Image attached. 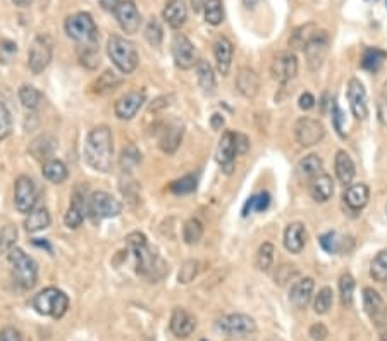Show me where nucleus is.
<instances>
[{
    "instance_id": "nucleus-50",
    "label": "nucleus",
    "mask_w": 387,
    "mask_h": 341,
    "mask_svg": "<svg viewBox=\"0 0 387 341\" xmlns=\"http://www.w3.org/2000/svg\"><path fill=\"white\" fill-rule=\"evenodd\" d=\"M198 270H200L198 261H186L183 265H181L179 276H177L179 277V283H183V285L191 283V281L198 276Z\"/></svg>"
},
{
    "instance_id": "nucleus-20",
    "label": "nucleus",
    "mask_w": 387,
    "mask_h": 341,
    "mask_svg": "<svg viewBox=\"0 0 387 341\" xmlns=\"http://www.w3.org/2000/svg\"><path fill=\"white\" fill-rule=\"evenodd\" d=\"M162 18L171 26L172 30H179L186 25L188 19V7L184 0H167L165 2L164 11H162Z\"/></svg>"
},
{
    "instance_id": "nucleus-24",
    "label": "nucleus",
    "mask_w": 387,
    "mask_h": 341,
    "mask_svg": "<svg viewBox=\"0 0 387 341\" xmlns=\"http://www.w3.org/2000/svg\"><path fill=\"white\" fill-rule=\"evenodd\" d=\"M236 88L246 99H254L260 90V78L251 68H241L236 74Z\"/></svg>"
},
{
    "instance_id": "nucleus-3",
    "label": "nucleus",
    "mask_w": 387,
    "mask_h": 341,
    "mask_svg": "<svg viewBox=\"0 0 387 341\" xmlns=\"http://www.w3.org/2000/svg\"><path fill=\"white\" fill-rule=\"evenodd\" d=\"M64 30L67 37L81 47L97 45L98 42V28L95 25L93 16L90 13H76L66 19Z\"/></svg>"
},
{
    "instance_id": "nucleus-56",
    "label": "nucleus",
    "mask_w": 387,
    "mask_h": 341,
    "mask_svg": "<svg viewBox=\"0 0 387 341\" xmlns=\"http://www.w3.org/2000/svg\"><path fill=\"white\" fill-rule=\"evenodd\" d=\"M0 341H23V336L16 328H4L0 331Z\"/></svg>"
},
{
    "instance_id": "nucleus-13",
    "label": "nucleus",
    "mask_w": 387,
    "mask_h": 341,
    "mask_svg": "<svg viewBox=\"0 0 387 341\" xmlns=\"http://www.w3.org/2000/svg\"><path fill=\"white\" fill-rule=\"evenodd\" d=\"M270 71L278 83H290L296 74H298V59H296L293 52H280L272 61Z\"/></svg>"
},
{
    "instance_id": "nucleus-2",
    "label": "nucleus",
    "mask_w": 387,
    "mask_h": 341,
    "mask_svg": "<svg viewBox=\"0 0 387 341\" xmlns=\"http://www.w3.org/2000/svg\"><path fill=\"white\" fill-rule=\"evenodd\" d=\"M107 54L110 61L116 64V68L124 74H131L140 62L134 43L119 37V35H112L107 40Z\"/></svg>"
},
{
    "instance_id": "nucleus-37",
    "label": "nucleus",
    "mask_w": 387,
    "mask_h": 341,
    "mask_svg": "<svg viewBox=\"0 0 387 341\" xmlns=\"http://www.w3.org/2000/svg\"><path fill=\"white\" fill-rule=\"evenodd\" d=\"M318 28L314 25V23H308V25H303L299 26V28H296L293 33H291V38H290V45L293 47V49H299L303 50L305 49L306 42L310 40L311 37H314L315 33H317Z\"/></svg>"
},
{
    "instance_id": "nucleus-4",
    "label": "nucleus",
    "mask_w": 387,
    "mask_h": 341,
    "mask_svg": "<svg viewBox=\"0 0 387 341\" xmlns=\"http://www.w3.org/2000/svg\"><path fill=\"white\" fill-rule=\"evenodd\" d=\"M126 245L131 250L134 258H136V270L141 276L157 280V257L150 252L147 237L143 233H131L126 238Z\"/></svg>"
},
{
    "instance_id": "nucleus-9",
    "label": "nucleus",
    "mask_w": 387,
    "mask_h": 341,
    "mask_svg": "<svg viewBox=\"0 0 387 341\" xmlns=\"http://www.w3.org/2000/svg\"><path fill=\"white\" fill-rule=\"evenodd\" d=\"M306 57V64L310 71H318L322 68L323 61H326L327 54H329V35L326 31L318 30L310 40L306 42L305 49H303Z\"/></svg>"
},
{
    "instance_id": "nucleus-44",
    "label": "nucleus",
    "mask_w": 387,
    "mask_h": 341,
    "mask_svg": "<svg viewBox=\"0 0 387 341\" xmlns=\"http://www.w3.org/2000/svg\"><path fill=\"white\" fill-rule=\"evenodd\" d=\"M203 237V225H201L200 219H189L186 225L183 227V238L188 245H196Z\"/></svg>"
},
{
    "instance_id": "nucleus-17",
    "label": "nucleus",
    "mask_w": 387,
    "mask_h": 341,
    "mask_svg": "<svg viewBox=\"0 0 387 341\" xmlns=\"http://www.w3.org/2000/svg\"><path fill=\"white\" fill-rule=\"evenodd\" d=\"M145 100H147V93H145L143 90H134V92L126 93V95H122L121 99L116 102V107H114L116 116L122 121L133 119L138 114V111L141 109V105L145 104Z\"/></svg>"
},
{
    "instance_id": "nucleus-41",
    "label": "nucleus",
    "mask_w": 387,
    "mask_h": 341,
    "mask_svg": "<svg viewBox=\"0 0 387 341\" xmlns=\"http://www.w3.org/2000/svg\"><path fill=\"white\" fill-rule=\"evenodd\" d=\"M270 193L268 191H262V193H256L254 197L246 200L243 207V215H248L251 213H263V210L268 209L270 205Z\"/></svg>"
},
{
    "instance_id": "nucleus-6",
    "label": "nucleus",
    "mask_w": 387,
    "mask_h": 341,
    "mask_svg": "<svg viewBox=\"0 0 387 341\" xmlns=\"http://www.w3.org/2000/svg\"><path fill=\"white\" fill-rule=\"evenodd\" d=\"M33 309L42 316L62 319L69 309V299L57 288H45L33 297Z\"/></svg>"
},
{
    "instance_id": "nucleus-28",
    "label": "nucleus",
    "mask_w": 387,
    "mask_h": 341,
    "mask_svg": "<svg viewBox=\"0 0 387 341\" xmlns=\"http://www.w3.org/2000/svg\"><path fill=\"white\" fill-rule=\"evenodd\" d=\"M55 148H57V140L50 135H42L31 142L28 150H30V154L37 160H43V162H47V160H50V157L54 155Z\"/></svg>"
},
{
    "instance_id": "nucleus-22",
    "label": "nucleus",
    "mask_w": 387,
    "mask_h": 341,
    "mask_svg": "<svg viewBox=\"0 0 387 341\" xmlns=\"http://www.w3.org/2000/svg\"><path fill=\"white\" fill-rule=\"evenodd\" d=\"M314 288L315 283L311 277H303V280L296 281V283L291 286L290 292V301L293 304V307L298 309V311L306 309L311 300V295H314Z\"/></svg>"
},
{
    "instance_id": "nucleus-58",
    "label": "nucleus",
    "mask_w": 387,
    "mask_h": 341,
    "mask_svg": "<svg viewBox=\"0 0 387 341\" xmlns=\"http://www.w3.org/2000/svg\"><path fill=\"white\" fill-rule=\"evenodd\" d=\"M122 0H98V4H100V7L104 11H110V13H114L116 11V7L119 6Z\"/></svg>"
},
{
    "instance_id": "nucleus-54",
    "label": "nucleus",
    "mask_w": 387,
    "mask_h": 341,
    "mask_svg": "<svg viewBox=\"0 0 387 341\" xmlns=\"http://www.w3.org/2000/svg\"><path fill=\"white\" fill-rule=\"evenodd\" d=\"M234 147L238 155L246 154L248 148H250V140H248V136L243 135V133H234Z\"/></svg>"
},
{
    "instance_id": "nucleus-55",
    "label": "nucleus",
    "mask_w": 387,
    "mask_h": 341,
    "mask_svg": "<svg viewBox=\"0 0 387 341\" xmlns=\"http://www.w3.org/2000/svg\"><path fill=\"white\" fill-rule=\"evenodd\" d=\"M310 336L315 341H323L329 336V331H327V328L322 323H317L310 328Z\"/></svg>"
},
{
    "instance_id": "nucleus-36",
    "label": "nucleus",
    "mask_w": 387,
    "mask_h": 341,
    "mask_svg": "<svg viewBox=\"0 0 387 341\" xmlns=\"http://www.w3.org/2000/svg\"><path fill=\"white\" fill-rule=\"evenodd\" d=\"M323 171V162L317 154H310L303 157L298 164V172L306 179H314L315 176L322 174Z\"/></svg>"
},
{
    "instance_id": "nucleus-61",
    "label": "nucleus",
    "mask_w": 387,
    "mask_h": 341,
    "mask_svg": "<svg viewBox=\"0 0 387 341\" xmlns=\"http://www.w3.org/2000/svg\"><path fill=\"white\" fill-rule=\"evenodd\" d=\"M33 245H35V246H40V249H47V252L52 253V246H50V243L47 241V240H43V241H40V240H33Z\"/></svg>"
},
{
    "instance_id": "nucleus-59",
    "label": "nucleus",
    "mask_w": 387,
    "mask_h": 341,
    "mask_svg": "<svg viewBox=\"0 0 387 341\" xmlns=\"http://www.w3.org/2000/svg\"><path fill=\"white\" fill-rule=\"evenodd\" d=\"M210 124L214 129H220L224 126V117L220 116V114H214V116L210 117Z\"/></svg>"
},
{
    "instance_id": "nucleus-15",
    "label": "nucleus",
    "mask_w": 387,
    "mask_h": 341,
    "mask_svg": "<svg viewBox=\"0 0 387 341\" xmlns=\"http://www.w3.org/2000/svg\"><path fill=\"white\" fill-rule=\"evenodd\" d=\"M114 16H116L117 25L121 26L124 33H138L141 26V14L133 0H122L119 6L116 7V11H114Z\"/></svg>"
},
{
    "instance_id": "nucleus-29",
    "label": "nucleus",
    "mask_w": 387,
    "mask_h": 341,
    "mask_svg": "<svg viewBox=\"0 0 387 341\" xmlns=\"http://www.w3.org/2000/svg\"><path fill=\"white\" fill-rule=\"evenodd\" d=\"M334 167L335 176L339 178V181H341L343 185H351L355 174H357V167H355L353 159H351L345 150H339L338 154H335Z\"/></svg>"
},
{
    "instance_id": "nucleus-21",
    "label": "nucleus",
    "mask_w": 387,
    "mask_h": 341,
    "mask_svg": "<svg viewBox=\"0 0 387 341\" xmlns=\"http://www.w3.org/2000/svg\"><path fill=\"white\" fill-rule=\"evenodd\" d=\"M195 328L196 321L191 313L179 307L174 309L171 316V331L174 336H177V338H188V336L193 335Z\"/></svg>"
},
{
    "instance_id": "nucleus-43",
    "label": "nucleus",
    "mask_w": 387,
    "mask_h": 341,
    "mask_svg": "<svg viewBox=\"0 0 387 341\" xmlns=\"http://www.w3.org/2000/svg\"><path fill=\"white\" fill-rule=\"evenodd\" d=\"M339 293H341L343 307H351L355 295V277L350 273H345L339 280Z\"/></svg>"
},
{
    "instance_id": "nucleus-42",
    "label": "nucleus",
    "mask_w": 387,
    "mask_h": 341,
    "mask_svg": "<svg viewBox=\"0 0 387 341\" xmlns=\"http://www.w3.org/2000/svg\"><path fill=\"white\" fill-rule=\"evenodd\" d=\"M18 241V227L14 225H6L0 229V256H9V252L16 249Z\"/></svg>"
},
{
    "instance_id": "nucleus-49",
    "label": "nucleus",
    "mask_w": 387,
    "mask_h": 341,
    "mask_svg": "<svg viewBox=\"0 0 387 341\" xmlns=\"http://www.w3.org/2000/svg\"><path fill=\"white\" fill-rule=\"evenodd\" d=\"M333 300H334V293L331 288H322L321 292H318V295L315 297V312L317 313H327L329 312V309L333 307Z\"/></svg>"
},
{
    "instance_id": "nucleus-27",
    "label": "nucleus",
    "mask_w": 387,
    "mask_h": 341,
    "mask_svg": "<svg viewBox=\"0 0 387 341\" xmlns=\"http://www.w3.org/2000/svg\"><path fill=\"white\" fill-rule=\"evenodd\" d=\"M333 193L334 181L329 174L322 172V174L310 179V195L315 202H327L329 198H333Z\"/></svg>"
},
{
    "instance_id": "nucleus-26",
    "label": "nucleus",
    "mask_w": 387,
    "mask_h": 341,
    "mask_svg": "<svg viewBox=\"0 0 387 341\" xmlns=\"http://www.w3.org/2000/svg\"><path fill=\"white\" fill-rule=\"evenodd\" d=\"M183 124L179 123H169L167 126H164V129L160 131V138H159V145L162 150L165 154H174L179 147L181 140H183Z\"/></svg>"
},
{
    "instance_id": "nucleus-19",
    "label": "nucleus",
    "mask_w": 387,
    "mask_h": 341,
    "mask_svg": "<svg viewBox=\"0 0 387 341\" xmlns=\"http://www.w3.org/2000/svg\"><path fill=\"white\" fill-rule=\"evenodd\" d=\"M86 202H88V197H85V193H81L76 188L73 193L69 209H67V213L64 215V225L69 227V229H78V227L81 226V222L85 221Z\"/></svg>"
},
{
    "instance_id": "nucleus-16",
    "label": "nucleus",
    "mask_w": 387,
    "mask_h": 341,
    "mask_svg": "<svg viewBox=\"0 0 387 341\" xmlns=\"http://www.w3.org/2000/svg\"><path fill=\"white\" fill-rule=\"evenodd\" d=\"M347 102L353 116L358 121H365L369 117V100H367V90L360 80L353 78L347 83Z\"/></svg>"
},
{
    "instance_id": "nucleus-64",
    "label": "nucleus",
    "mask_w": 387,
    "mask_h": 341,
    "mask_svg": "<svg viewBox=\"0 0 387 341\" xmlns=\"http://www.w3.org/2000/svg\"><path fill=\"white\" fill-rule=\"evenodd\" d=\"M201 341H207V340H201Z\"/></svg>"
},
{
    "instance_id": "nucleus-63",
    "label": "nucleus",
    "mask_w": 387,
    "mask_h": 341,
    "mask_svg": "<svg viewBox=\"0 0 387 341\" xmlns=\"http://www.w3.org/2000/svg\"><path fill=\"white\" fill-rule=\"evenodd\" d=\"M381 341H387V335H382L381 336Z\"/></svg>"
},
{
    "instance_id": "nucleus-48",
    "label": "nucleus",
    "mask_w": 387,
    "mask_h": 341,
    "mask_svg": "<svg viewBox=\"0 0 387 341\" xmlns=\"http://www.w3.org/2000/svg\"><path fill=\"white\" fill-rule=\"evenodd\" d=\"M140 162H141V154L138 152V148L134 147V145H129L128 148H124V150H122V155H121L122 171L129 172L134 166H138Z\"/></svg>"
},
{
    "instance_id": "nucleus-45",
    "label": "nucleus",
    "mask_w": 387,
    "mask_h": 341,
    "mask_svg": "<svg viewBox=\"0 0 387 341\" xmlns=\"http://www.w3.org/2000/svg\"><path fill=\"white\" fill-rule=\"evenodd\" d=\"M196 185H198V179H196L193 174H188V176H183L181 179L172 181L171 185H169V191L174 195H188L196 190Z\"/></svg>"
},
{
    "instance_id": "nucleus-47",
    "label": "nucleus",
    "mask_w": 387,
    "mask_h": 341,
    "mask_svg": "<svg viewBox=\"0 0 387 341\" xmlns=\"http://www.w3.org/2000/svg\"><path fill=\"white\" fill-rule=\"evenodd\" d=\"M272 262H274V245L263 243L258 249V253H256V268L267 273L272 268Z\"/></svg>"
},
{
    "instance_id": "nucleus-39",
    "label": "nucleus",
    "mask_w": 387,
    "mask_h": 341,
    "mask_svg": "<svg viewBox=\"0 0 387 341\" xmlns=\"http://www.w3.org/2000/svg\"><path fill=\"white\" fill-rule=\"evenodd\" d=\"M205 21L212 26H219L224 21L222 0H207L203 6Z\"/></svg>"
},
{
    "instance_id": "nucleus-32",
    "label": "nucleus",
    "mask_w": 387,
    "mask_h": 341,
    "mask_svg": "<svg viewBox=\"0 0 387 341\" xmlns=\"http://www.w3.org/2000/svg\"><path fill=\"white\" fill-rule=\"evenodd\" d=\"M387 59L386 50L379 49V47H369L365 49L362 56V68L369 73H377L382 68L384 61Z\"/></svg>"
},
{
    "instance_id": "nucleus-53",
    "label": "nucleus",
    "mask_w": 387,
    "mask_h": 341,
    "mask_svg": "<svg viewBox=\"0 0 387 341\" xmlns=\"http://www.w3.org/2000/svg\"><path fill=\"white\" fill-rule=\"evenodd\" d=\"M343 119H345V117H343V111L339 109L338 102L333 100V124H334V129L338 131L339 136H343V138H345L346 135H345V129H343Z\"/></svg>"
},
{
    "instance_id": "nucleus-8",
    "label": "nucleus",
    "mask_w": 387,
    "mask_h": 341,
    "mask_svg": "<svg viewBox=\"0 0 387 341\" xmlns=\"http://www.w3.org/2000/svg\"><path fill=\"white\" fill-rule=\"evenodd\" d=\"M52 40L49 35H38L35 40L31 42L30 52H28V66H30L31 73L40 74L49 68L50 61H52Z\"/></svg>"
},
{
    "instance_id": "nucleus-25",
    "label": "nucleus",
    "mask_w": 387,
    "mask_h": 341,
    "mask_svg": "<svg viewBox=\"0 0 387 341\" xmlns=\"http://www.w3.org/2000/svg\"><path fill=\"white\" fill-rule=\"evenodd\" d=\"M232 54H234V47H232L231 40L227 37H219L214 43V56L217 62V69L220 74H226L231 69L232 62Z\"/></svg>"
},
{
    "instance_id": "nucleus-5",
    "label": "nucleus",
    "mask_w": 387,
    "mask_h": 341,
    "mask_svg": "<svg viewBox=\"0 0 387 341\" xmlns=\"http://www.w3.org/2000/svg\"><path fill=\"white\" fill-rule=\"evenodd\" d=\"M9 264L13 270L16 285L21 289H31L37 285L38 268L37 262L30 256H26L21 249H13L9 252Z\"/></svg>"
},
{
    "instance_id": "nucleus-40",
    "label": "nucleus",
    "mask_w": 387,
    "mask_h": 341,
    "mask_svg": "<svg viewBox=\"0 0 387 341\" xmlns=\"http://www.w3.org/2000/svg\"><path fill=\"white\" fill-rule=\"evenodd\" d=\"M370 276L377 283H386L387 281V249L381 250L374 257L372 264H370Z\"/></svg>"
},
{
    "instance_id": "nucleus-12",
    "label": "nucleus",
    "mask_w": 387,
    "mask_h": 341,
    "mask_svg": "<svg viewBox=\"0 0 387 341\" xmlns=\"http://www.w3.org/2000/svg\"><path fill=\"white\" fill-rule=\"evenodd\" d=\"M217 328L229 336H248L256 331V323L246 313H229L219 319Z\"/></svg>"
},
{
    "instance_id": "nucleus-30",
    "label": "nucleus",
    "mask_w": 387,
    "mask_h": 341,
    "mask_svg": "<svg viewBox=\"0 0 387 341\" xmlns=\"http://www.w3.org/2000/svg\"><path fill=\"white\" fill-rule=\"evenodd\" d=\"M370 190L365 183H357V185L347 186L345 193V202L351 210H362L369 203Z\"/></svg>"
},
{
    "instance_id": "nucleus-1",
    "label": "nucleus",
    "mask_w": 387,
    "mask_h": 341,
    "mask_svg": "<svg viewBox=\"0 0 387 341\" xmlns=\"http://www.w3.org/2000/svg\"><path fill=\"white\" fill-rule=\"evenodd\" d=\"M112 157L114 138L110 128L105 126V124L93 128L92 131L88 133V136H86L85 143L86 164H88L93 171L109 172L110 167H112Z\"/></svg>"
},
{
    "instance_id": "nucleus-18",
    "label": "nucleus",
    "mask_w": 387,
    "mask_h": 341,
    "mask_svg": "<svg viewBox=\"0 0 387 341\" xmlns=\"http://www.w3.org/2000/svg\"><path fill=\"white\" fill-rule=\"evenodd\" d=\"M236 147H234V133L226 131L220 138L219 147H217L215 159L219 162V166L222 167V171L226 174H231L234 171V162H236Z\"/></svg>"
},
{
    "instance_id": "nucleus-46",
    "label": "nucleus",
    "mask_w": 387,
    "mask_h": 341,
    "mask_svg": "<svg viewBox=\"0 0 387 341\" xmlns=\"http://www.w3.org/2000/svg\"><path fill=\"white\" fill-rule=\"evenodd\" d=\"M145 40L152 47H159L164 40V30H162L160 21L157 18H150L147 26H145Z\"/></svg>"
},
{
    "instance_id": "nucleus-10",
    "label": "nucleus",
    "mask_w": 387,
    "mask_h": 341,
    "mask_svg": "<svg viewBox=\"0 0 387 341\" xmlns=\"http://www.w3.org/2000/svg\"><path fill=\"white\" fill-rule=\"evenodd\" d=\"M38 200L37 186L30 176H19L14 183V203L21 214H30Z\"/></svg>"
},
{
    "instance_id": "nucleus-14",
    "label": "nucleus",
    "mask_w": 387,
    "mask_h": 341,
    "mask_svg": "<svg viewBox=\"0 0 387 341\" xmlns=\"http://www.w3.org/2000/svg\"><path fill=\"white\" fill-rule=\"evenodd\" d=\"M172 57L174 62L179 69H191L193 66H196V54L195 47L189 42L186 35L177 33L172 38Z\"/></svg>"
},
{
    "instance_id": "nucleus-31",
    "label": "nucleus",
    "mask_w": 387,
    "mask_h": 341,
    "mask_svg": "<svg viewBox=\"0 0 387 341\" xmlns=\"http://www.w3.org/2000/svg\"><path fill=\"white\" fill-rule=\"evenodd\" d=\"M196 80H198L200 88L203 90L205 93L212 95L215 92V74L212 66L208 64L207 61H196Z\"/></svg>"
},
{
    "instance_id": "nucleus-35",
    "label": "nucleus",
    "mask_w": 387,
    "mask_h": 341,
    "mask_svg": "<svg viewBox=\"0 0 387 341\" xmlns=\"http://www.w3.org/2000/svg\"><path fill=\"white\" fill-rule=\"evenodd\" d=\"M318 241H321V246L327 253H345L347 252L346 243L350 241V238L339 237L335 231H329V233H323L318 238Z\"/></svg>"
},
{
    "instance_id": "nucleus-52",
    "label": "nucleus",
    "mask_w": 387,
    "mask_h": 341,
    "mask_svg": "<svg viewBox=\"0 0 387 341\" xmlns=\"http://www.w3.org/2000/svg\"><path fill=\"white\" fill-rule=\"evenodd\" d=\"M377 117H379V121H381L382 126L387 128V81L384 85H382L381 93H379Z\"/></svg>"
},
{
    "instance_id": "nucleus-7",
    "label": "nucleus",
    "mask_w": 387,
    "mask_h": 341,
    "mask_svg": "<svg viewBox=\"0 0 387 341\" xmlns=\"http://www.w3.org/2000/svg\"><path fill=\"white\" fill-rule=\"evenodd\" d=\"M122 210L121 202L114 198L107 191H93L86 202V214L93 221H102V219H110L119 215Z\"/></svg>"
},
{
    "instance_id": "nucleus-57",
    "label": "nucleus",
    "mask_w": 387,
    "mask_h": 341,
    "mask_svg": "<svg viewBox=\"0 0 387 341\" xmlns=\"http://www.w3.org/2000/svg\"><path fill=\"white\" fill-rule=\"evenodd\" d=\"M315 107V99L311 93H302V97H299V109L302 111H311V109Z\"/></svg>"
},
{
    "instance_id": "nucleus-38",
    "label": "nucleus",
    "mask_w": 387,
    "mask_h": 341,
    "mask_svg": "<svg viewBox=\"0 0 387 341\" xmlns=\"http://www.w3.org/2000/svg\"><path fill=\"white\" fill-rule=\"evenodd\" d=\"M19 100H21V104L25 105L26 109H30V111H35V109L40 107L42 104V92L38 88H35V86L31 85H23L21 88H19Z\"/></svg>"
},
{
    "instance_id": "nucleus-11",
    "label": "nucleus",
    "mask_w": 387,
    "mask_h": 341,
    "mask_svg": "<svg viewBox=\"0 0 387 341\" xmlns=\"http://www.w3.org/2000/svg\"><path fill=\"white\" fill-rule=\"evenodd\" d=\"M294 135L302 147H314L321 143L326 136V128L318 119L314 117H302L294 124Z\"/></svg>"
},
{
    "instance_id": "nucleus-60",
    "label": "nucleus",
    "mask_w": 387,
    "mask_h": 341,
    "mask_svg": "<svg viewBox=\"0 0 387 341\" xmlns=\"http://www.w3.org/2000/svg\"><path fill=\"white\" fill-rule=\"evenodd\" d=\"M189 2H191V7H193V11H195V13H201L207 0H189Z\"/></svg>"
},
{
    "instance_id": "nucleus-34",
    "label": "nucleus",
    "mask_w": 387,
    "mask_h": 341,
    "mask_svg": "<svg viewBox=\"0 0 387 341\" xmlns=\"http://www.w3.org/2000/svg\"><path fill=\"white\" fill-rule=\"evenodd\" d=\"M43 176H45L49 181L55 183V185H61V183L66 181L69 172H67V166L62 160L50 159L43 164Z\"/></svg>"
},
{
    "instance_id": "nucleus-62",
    "label": "nucleus",
    "mask_w": 387,
    "mask_h": 341,
    "mask_svg": "<svg viewBox=\"0 0 387 341\" xmlns=\"http://www.w3.org/2000/svg\"><path fill=\"white\" fill-rule=\"evenodd\" d=\"M33 0H13V4L16 7H28Z\"/></svg>"
},
{
    "instance_id": "nucleus-23",
    "label": "nucleus",
    "mask_w": 387,
    "mask_h": 341,
    "mask_svg": "<svg viewBox=\"0 0 387 341\" xmlns=\"http://www.w3.org/2000/svg\"><path fill=\"white\" fill-rule=\"evenodd\" d=\"M306 243V229L303 222H291L284 231V246L291 253H302Z\"/></svg>"
},
{
    "instance_id": "nucleus-33",
    "label": "nucleus",
    "mask_w": 387,
    "mask_h": 341,
    "mask_svg": "<svg viewBox=\"0 0 387 341\" xmlns=\"http://www.w3.org/2000/svg\"><path fill=\"white\" fill-rule=\"evenodd\" d=\"M49 226H50V214L45 207L31 210L25 221V227L28 233H38V231L47 229Z\"/></svg>"
},
{
    "instance_id": "nucleus-51",
    "label": "nucleus",
    "mask_w": 387,
    "mask_h": 341,
    "mask_svg": "<svg viewBox=\"0 0 387 341\" xmlns=\"http://www.w3.org/2000/svg\"><path fill=\"white\" fill-rule=\"evenodd\" d=\"M13 131V117H11L9 109L4 102H0V142L6 140Z\"/></svg>"
}]
</instances>
